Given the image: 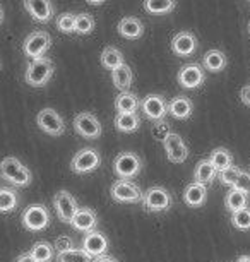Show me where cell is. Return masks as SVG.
Returning a JSON list of instances; mask_svg holds the SVG:
<instances>
[{"label": "cell", "instance_id": "obj_1", "mask_svg": "<svg viewBox=\"0 0 250 262\" xmlns=\"http://www.w3.org/2000/svg\"><path fill=\"white\" fill-rule=\"evenodd\" d=\"M0 175H2V179H6L16 187H26L31 184L33 179L31 171L14 156L4 158L2 160V163H0Z\"/></svg>", "mask_w": 250, "mask_h": 262}, {"label": "cell", "instance_id": "obj_2", "mask_svg": "<svg viewBox=\"0 0 250 262\" xmlns=\"http://www.w3.org/2000/svg\"><path fill=\"white\" fill-rule=\"evenodd\" d=\"M53 72H55L53 62L48 57H43L38 60H31L26 69V74H24V79L31 88H43L52 79Z\"/></svg>", "mask_w": 250, "mask_h": 262}, {"label": "cell", "instance_id": "obj_3", "mask_svg": "<svg viewBox=\"0 0 250 262\" xmlns=\"http://www.w3.org/2000/svg\"><path fill=\"white\" fill-rule=\"evenodd\" d=\"M142 170V160L135 152H120L113 161V171L120 180H129L139 175Z\"/></svg>", "mask_w": 250, "mask_h": 262}, {"label": "cell", "instance_id": "obj_4", "mask_svg": "<svg viewBox=\"0 0 250 262\" xmlns=\"http://www.w3.org/2000/svg\"><path fill=\"white\" fill-rule=\"evenodd\" d=\"M52 47V36L47 31H33L29 36L24 39L22 52L24 55L31 60H38L43 58L45 53L50 50Z\"/></svg>", "mask_w": 250, "mask_h": 262}, {"label": "cell", "instance_id": "obj_5", "mask_svg": "<svg viewBox=\"0 0 250 262\" xmlns=\"http://www.w3.org/2000/svg\"><path fill=\"white\" fill-rule=\"evenodd\" d=\"M21 221L29 231H43L50 225V212L43 204H31L22 211Z\"/></svg>", "mask_w": 250, "mask_h": 262}, {"label": "cell", "instance_id": "obj_6", "mask_svg": "<svg viewBox=\"0 0 250 262\" xmlns=\"http://www.w3.org/2000/svg\"><path fill=\"white\" fill-rule=\"evenodd\" d=\"M36 123L48 136L58 137L65 134V122H63L60 113L53 108H43L36 115Z\"/></svg>", "mask_w": 250, "mask_h": 262}, {"label": "cell", "instance_id": "obj_7", "mask_svg": "<svg viewBox=\"0 0 250 262\" xmlns=\"http://www.w3.org/2000/svg\"><path fill=\"white\" fill-rule=\"evenodd\" d=\"M101 165V156L95 147H86V149L77 151L71 161V170L77 175L95 171Z\"/></svg>", "mask_w": 250, "mask_h": 262}, {"label": "cell", "instance_id": "obj_8", "mask_svg": "<svg viewBox=\"0 0 250 262\" xmlns=\"http://www.w3.org/2000/svg\"><path fill=\"white\" fill-rule=\"evenodd\" d=\"M142 206L151 212L168 211L171 206V195L165 187H149L142 192Z\"/></svg>", "mask_w": 250, "mask_h": 262}, {"label": "cell", "instance_id": "obj_9", "mask_svg": "<svg viewBox=\"0 0 250 262\" xmlns=\"http://www.w3.org/2000/svg\"><path fill=\"white\" fill-rule=\"evenodd\" d=\"M111 199L122 204H137L142 201V190L130 180H117L110 189Z\"/></svg>", "mask_w": 250, "mask_h": 262}, {"label": "cell", "instance_id": "obj_10", "mask_svg": "<svg viewBox=\"0 0 250 262\" xmlns=\"http://www.w3.org/2000/svg\"><path fill=\"white\" fill-rule=\"evenodd\" d=\"M53 206H55L58 220L67 225H71L72 217L76 216L77 209H79V204H77L76 197L69 190H58L57 194L53 195Z\"/></svg>", "mask_w": 250, "mask_h": 262}, {"label": "cell", "instance_id": "obj_11", "mask_svg": "<svg viewBox=\"0 0 250 262\" xmlns=\"http://www.w3.org/2000/svg\"><path fill=\"white\" fill-rule=\"evenodd\" d=\"M139 108L151 122H163L168 113V103L161 95H148L144 100H141Z\"/></svg>", "mask_w": 250, "mask_h": 262}, {"label": "cell", "instance_id": "obj_12", "mask_svg": "<svg viewBox=\"0 0 250 262\" xmlns=\"http://www.w3.org/2000/svg\"><path fill=\"white\" fill-rule=\"evenodd\" d=\"M163 146H165L166 158H168L171 163L178 165V163H184L189 158V147L185 144V141L180 137V134L170 132L163 139Z\"/></svg>", "mask_w": 250, "mask_h": 262}, {"label": "cell", "instance_id": "obj_13", "mask_svg": "<svg viewBox=\"0 0 250 262\" xmlns=\"http://www.w3.org/2000/svg\"><path fill=\"white\" fill-rule=\"evenodd\" d=\"M74 128H76L77 134L86 137V139H98V137L101 136V132H103L100 120H98L93 113H87V112L76 115Z\"/></svg>", "mask_w": 250, "mask_h": 262}, {"label": "cell", "instance_id": "obj_14", "mask_svg": "<svg viewBox=\"0 0 250 262\" xmlns=\"http://www.w3.org/2000/svg\"><path fill=\"white\" fill-rule=\"evenodd\" d=\"M204 69L199 66V63H187V66H184L180 69L178 76V84L185 90H195V88H199L200 84L204 82Z\"/></svg>", "mask_w": 250, "mask_h": 262}, {"label": "cell", "instance_id": "obj_15", "mask_svg": "<svg viewBox=\"0 0 250 262\" xmlns=\"http://www.w3.org/2000/svg\"><path fill=\"white\" fill-rule=\"evenodd\" d=\"M82 250H84L87 255L95 257V259L96 257L106 255V250H108V238L96 230L89 231V233H86L84 238H82Z\"/></svg>", "mask_w": 250, "mask_h": 262}, {"label": "cell", "instance_id": "obj_16", "mask_svg": "<svg viewBox=\"0 0 250 262\" xmlns=\"http://www.w3.org/2000/svg\"><path fill=\"white\" fill-rule=\"evenodd\" d=\"M24 9L38 23H48L55 16V7L50 0H24Z\"/></svg>", "mask_w": 250, "mask_h": 262}, {"label": "cell", "instance_id": "obj_17", "mask_svg": "<svg viewBox=\"0 0 250 262\" xmlns=\"http://www.w3.org/2000/svg\"><path fill=\"white\" fill-rule=\"evenodd\" d=\"M171 50L178 57H189L197 50V38L190 31L176 33L171 39Z\"/></svg>", "mask_w": 250, "mask_h": 262}, {"label": "cell", "instance_id": "obj_18", "mask_svg": "<svg viewBox=\"0 0 250 262\" xmlns=\"http://www.w3.org/2000/svg\"><path fill=\"white\" fill-rule=\"evenodd\" d=\"M71 225H72V228L77 231L89 233V231H95V228H96L98 214L91 209V207H79L76 212V216L72 217Z\"/></svg>", "mask_w": 250, "mask_h": 262}, {"label": "cell", "instance_id": "obj_19", "mask_svg": "<svg viewBox=\"0 0 250 262\" xmlns=\"http://www.w3.org/2000/svg\"><path fill=\"white\" fill-rule=\"evenodd\" d=\"M168 113L176 120H187L192 117L194 105L187 96H175L168 101Z\"/></svg>", "mask_w": 250, "mask_h": 262}, {"label": "cell", "instance_id": "obj_20", "mask_svg": "<svg viewBox=\"0 0 250 262\" xmlns=\"http://www.w3.org/2000/svg\"><path fill=\"white\" fill-rule=\"evenodd\" d=\"M208 199V187L197 182H192L190 185H187V189L184 190V201L185 204H189L190 207H200L206 204Z\"/></svg>", "mask_w": 250, "mask_h": 262}, {"label": "cell", "instance_id": "obj_21", "mask_svg": "<svg viewBox=\"0 0 250 262\" xmlns=\"http://www.w3.org/2000/svg\"><path fill=\"white\" fill-rule=\"evenodd\" d=\"M117 29H119L120 36H124L125 39H137L144 34V26H142V23L134 16H127L124 19H120Z\"/></svg>", "mask_w": 250, "mask_h": 262}, {"label": "cell", "instance_id": "obj_22", "mask_svg": "<svg viewBox=\"0 0 250 262\" xmlns=\"http://www.w3.org/2000/svg\"><path fill=\"white\" fill-rule=\"evenodd\" d=\"M218 177V170L211 165L209 160H200L197 163L194 170V179L197 184H202V185H209L213 184V180Z\"/></svg>", "mask_w": 250, "mask_h": 262}, {"label": "cell", "instance_id": "obj_23", "mask_svg": "<svg viewBox=\"0 0 250 262\" xmlns=\"http://www.w3.org/2000/svg\"><path fill=\"white\" fill-rule=\"evenodd\" d=\"M132 79H134V74H132L130 67L127 63L111 71V81H113L117 90H120V93L129 91V88L132 86Z\"/></svg>", "mask_w": 250, "mask_h": 262}, {"label": "cell", "instance_id": "obj_24", "mask_svg": "<svg viewBox=\"0 0 250 262\" xmlns=\"http://www.w3.org/2000/svg\"><path fill=\"white\" fill-rule=\"evenodd\" d=\"M226 63V55L221 50H209L202 58V66L208 72H221Z\"/></svg>", "mask_w": 250, "mask_h": 262}, {"label": "cell", "instance_id": "obj_25", "mask_svg": "<svg viewBox=\"0 0 250 262\" xmlns=\"http://www.w3.org/2000/svg\"><path fill=\"white\" fill-rule=\"evenodd\" d=\"M139 125H141V118L137 113H117L115 127L119 132L130 134V132H135Z\"/></svg>", "mask_w": 250, "mask_h": 262}, {"label": "cell", "instance_id": "obj_26", "mask_svg": "<svg viewBox=\"0 0 250 262\" xmlns=\"http://www.w3.org/2000/svg\"><path fill=\"white\" fill-rule=\"evenodd\" d=\"M208 160L211 161V165L218 170V173H221L224 170H228V168L233 166V156L232 152L228 149H224V147H216L213 152L209 155Z\"/></svg>", "mask_w": 250, "mask_h": 262}, {"label": "cell", "instance_id": "obj_27", "mask_svg": "<svg viewBox=\"0 0 250 262\" xmlns=\"http://www.w3.org/2000/svg\"><path fill=\"white\" fill-rule=\"evenodd\" d=\"M139 105H141L139 98L130 91L120 93V95L115 98V108L119 113H135Z\"/></svg>", "mask_w": 250, "mask_h": 262}, {"label": "cell", "instance_id": "obj_28", "mask_svg": "<svg viewBox=\"0 0 250 262\" xmlns=\"http://www.w3.org/2000/svg\"><path fill=\"white\" fill-rule=\"evenodd\" d=\"M100 60H101V66L105 69H110V71H115L117 67H120L125 63L124 53L115 47H106L105 50L101 52Z\"/></svg>", "mask_w": 250, "mask_h": 262}, {"label": "cell", "instance_id": "obj_29", "mask_svg": "<svg viewBox=\"0 0 250 262\" xmlns=\"http://www.w3.org/2000/svg\"><path fill=\"white\" fill-rule=\"evenodd\" d=\"M247 204H248V195L243 194L242 190L232 189L226 194V197H224V206H226L228 211H232V214L233 212H238V211L245 209Z\"/></svg>", "mask_w": 250, "mask_h": 262}, {"label": "cell", "instance_id": "obj_30", "mask_svg": "<svg viewBox=\"0 0 250 262\" xmlns=\"http://www.w3.org/2000/svg\"><path fill=\"white\" fill-rule=\"evenodd\" d=\"M176 9V2L173 0H148L144 2V11L154 16H163V14H170Z\"/></svg>", "mask_w": 250, "mask_h": 262}, {"label": "cell", "instance_id": "obj_31", "mask_svg": "<svg viewBox=\"0 0 250 262\" xmlns=\"http://www.w3.org/2000/svg\"><path fill=\"white\" fill-rule=\"evenodd\" d=\"M29 254H31V257L36 262H48L55 255V249H53V245H50L48 242H36V244L31 247Z\"/></svg>", "mask_w": 250, "mask_h": 262}, {"label": "cell", "instance_id": "obj_32", "mask_svg": "<svg viewBox=\"0 0 250 262\" xmlns=\"http://www.w3.org/2000/svg\"><path fill=\"white\" fill-rule=\"evenodd\" d=\"M19 202L17 192L9 187H0V212H11Z\"/></svg>", "mask_w": 250, "mask_h": 262}, {"label": "cell", "instance_id": "obj_33", "mask_svg": "<svg viewBox=\"0 0 250 262\" xmlns=\"http://www.w3.org/2000/svg\"><path fill=\"white\" fill-rule=\"evenodd\" d=\"M58 262H93V257L87 255L82 249H71L58 254Z\"/></svg>", "mask_w": 250, "mask_h": 262}, {"label": "cell", "instance_id": "obj_34", "mask_svg": "<svg viewBox=\"0 0 250 262\" xmlns=\"http://www.w3.org/2000/svg\"><path fill=\"white\" fill-rule=\"evenodd\" d=\"M95 29V19L89 14H76L74 33L77 34H89Z\"/></svg>", "mask_w": 250, "mask_h": 262}, {"label": "cell", "instance_id": "obj_35", "mask_svg": "<svg viewBox=\"0 0 250 262\" xmlns=\"http://www.w3.org/2000/svg\"><path fill=\"white\" fill-rule=\"evenodd\" d=\"M232 225L237 230H242V231L250 230V209H248V207H245V209L238 211V212H233V214H232Z\"/></svg>", "mask_w": 250, "mask_h": 262}, {"label": "cell", "instance_id": "obj_36", "mask_svg": "<svg viewBox=\"0 0 250 262\" xmlns=\"http://www.w3.org/2000/svg\"><path fill=\"white\" fill-rule=\"evenodd\" d=\"M74 23H76V14L72 12H65V14H60L57 19V28L60 29L62 33H74Z\"/></svg>", "mask_w": 250, "mask_h": 262}, {"label": "cell", "instance_id": "obj_37", "mask_svg": "<svg viewBox=\"0 0 250 262\" xmlns=\"http://www.w3.org/2000/svg\"><path fill=\"white\" fill-rule=\"evenodd\" d=\"M240 173H242V170H240L238 166H232V168H228V170H224L221 173H218L219 175V180L223 182L224 185H235L237 184V180H238V177H240Z\"/></svg>", "mask_w": 250, "mask_h": 262}, {"label": "cell", "instance_id": "obj_38", "mask_svg": "<svg viewBox=\"0 0 250 262\" xmlns=\"http://www.w3.org/2000/svg\"><path fill=\"white\" fill-rule=\"evenodd\" d=\"M233 189L242 190L243 194L250 195V173L248 171L242 170V173H240V177H238V180H237V184L233 185Z\"/></svg>", "mask_w": 250, "mask_h": 262}, {"label": "cell", "instance_id": "obj_39", "mask_svg": "<svg viewBox=\"0 0 250 262\" xmlns=\"http://www.w3.org/2000/svg\"><path fill=\"white\" fill-rule=\"evenodd\" d=\"M53 249H55L58 254H62V252H65V250H71L72 249V240L67 238V236H60V238L55 240Z\"/></svg>", "mask_w": 250, "mask_h": 262}, {"label": "cell", "instance_id": "obj_40", "mask_svg": "<svg viewBox=\"0 0 250 262\" xmlns=\"http://www.w3.org/2000/svg\"><path fill=\"white\" fill-rule=\"evenodd\" d=\"M170 134V130H168V125H166L165 122H156V127H154V136L158 137V139L163 141L166 136Z\"/></svg>", "mask_w": 250, "mask_h": 262}, {"label": "cell", "instance_id": "obj_41", "mask_svg": "<svg viewBox=\"0 0 250 262\" xmlns=\"http://www.w3.org/2000/svg\"><path fill=\"white\" fill-rule=\"evenodd\" d=\"M240 96H242V101L245 103V105L250 106V86L242 88V93H240Z\"/></svg>", "mask_w": 250, "mask_h": 262}, {"label": "cell", "instance_id": "obj_42", "mask_svg": "<svg viewBox=\"0 0 250 262\" xmlns=\"http://www.w3.org/2000/svg\"><path fill=\"white\" fill-rule=\"evenodd\" d=\"M16 262H36V260L33 259L29 252H26V254H21V255H19L17 259H16Z\"/></svg>", "mask_w": 250, "mask_h": 262}, {"label": "cell", "instance_id": "obj_43", "mask_svg": "<svg viewBox=\"0 0 250 262\" xmlns=\"http://www.w3.org/2000/svg\"><path fill=\"white\" fill-rule=\"evenodd\" d=\"M93 262H119V260H117L115 257H111V255H101V257L93 259Z\"/></svg>", "mask_w": 250, "mask_h": 262}, {"label": "cell", "instance_id": "obj_44", "mask_svg": "<svg viewBox=\"0 0 250 262\" xmlns=\"http://www.w3.org/2000/svg\"><path fill=\"white\" fill-rule=\"evenodd\" d=\"M238 262H250V257H247V255L240 257V259H238Z\"/></svg>", "mask_w": 250, "mask_h": 262}, {"label": "cell", "instance_id": "obj_45", "mask_svg": "<svg viewBox=\"0 0 250 262\" xmlns=\"http://www.w3.org/2000/svg\"><path fill=\"white\" fill-rule=\"evenodd\" d=\"M91 6H103V4H105V2H100V0H98V2H96V0H91Z\"/></svg>", "mask_w": 250, "mask_h": 262}, {"label": "cell", "instance_id": "obj_46", "mask_svg": "<svg viewBox=\"0 0 250 262\" xmlns=\"http://www.w3.org/2000/svg\"><path fill=\"white\" fill-rule=\"evenodd\" d=\"M4 21V11H2V7H0V24H2Z\"/></svg>", "mask_w": 250, "mask_h": 262}, {"label": "cell", "instance_id": "obj_47", "mask_svg": "<svg viewBox=\"0 0 250 262\" xmlns=\"http://www.w3.org/2000/svg\"><path fill=\"white\" fill-rule=\"evenodd\" d=\"M248 31H250V24H248Z\"/></svg>", "mask_w": 250, "mask_h": 262}]
</instances>
